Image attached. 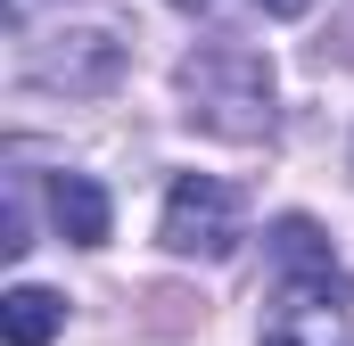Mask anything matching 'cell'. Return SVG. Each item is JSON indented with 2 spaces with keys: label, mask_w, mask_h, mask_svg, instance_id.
Listing matches in <instances>:
<instances>
[{
  "label": "cell",
  "mask_w": 354,
  "mask_h": 346,
  "mask_svg": "<svg viewBox=\"0 0 354 346\" xmlns=\"http://www.w3.org/2000/svg\"><path fill=\"white\" fill-rule=\"evenodd\" d=\"M256 8H264V17H305L313 0H256Z\"/></svg>",
  "instance_id": "cell-8"
},
{
  "label": "cell",
  "mask_w": 354,
  "mask_h": 346,
  "mask_svg": "<svg viewBox=\"0 0 354 346\" xmlns=\"http://www.w3.org/2000/svg\"><path fill=\"white\" fill-rule=\"evenodd\" d=\"M41 75H50V83H75V91H99L115 75V42H107V33H75V50H58Z\"/></svg>",
  "instance_id": "cell-7"
},
{
  "label": "cell",
  "mask_w": 354,
  "mask_h": 346,
  "mask_svg": "<svg viewBox=\"0 0 354 346\" xmlns=\"http://www.w3.org/2000/svg\"><path fill=\"white\" fill-rule=\"evenodd\" d=\"M50 223L75 239V248H107V190L91 173H50Z\"/></svg>",
  "instance_id": "cell-4"
},
{
  "label": "cell",
  "mask_w": 354,
  "mask_h": 346,
  "mask_svg": "<svg viewBox=\"0 0 354 346\" xmlns=\"http://www.w3.org/2000/svg\"><path fill=\"white\" fill-rule=\"evenodd\" d=\"M58 322H66V305H58L50 289H8V297H0V338L8 346H50Z\"/></svg>",
  "instance_id": "cell-6"
},
{
  "label": "cell",
  "mask_w": 354,
  "mask_h": 346,
  "mask_svg": "<svg viewBox=\"0 0 354 346\" xmlns=\"http://www.w3.org/2000/svg\"><path fill=\"white\" fill-rule=\"evenodd\" d=\"M181 99H189V116H198L206 132H223V140H264L272 132V66L256 50H239V42L198 50V58L181 66Z\"/></svg>",
  "instance_id": "cell-1"
},
{
  "label": "cell",
  "mask_w": 354,
  "mask_h": 346,
  "mask_svg": "<svg viewBox=\"0 0 354 346\" xmlns=\"http://www.w3.org/2000/svg\"><path fill=\"white\" fill-rule=\"evenodd\" d=\"M272 256H280V272H297V280H313V289H346L330 239H322L305 215H280V223H272Z\"/></svg>",
  "instance_id": "cell-5"
},
{
  "label": "cell",
  "mask_w": 354,
  "mask_h": 346,
  "mask_svg": "<svg viewBox=\"0 0 354 346\" xmlns=\"http://www.w3.org/2000/svg\"><path fill=\"white\" fill-rule=\"evenodd\" d=\"M174 256H206L223 264L239 248V190L231 181H214V173H181L174 190H165V231H157Z\"/></svg>",
  "instance_id": "cell-2"
},
{
  "label": "cell",
  "mask_w": 354,
  "mask_h": 346,
  "mask_svg": "<svg viewBox=\"0 0 354 346\" xmlns=\"http://www.w3.org/2000/svg\"><path fill=\"white\" fill-rule=\"evenodd\" d=\"M330 297H346V289H288L280 297V313H272L264 346H354V313L346 305H330Z\"/></svg>",
  "instance_id": "cell-3"
},
{
  "label": "cell",
  "mask_w": 354,
  "mask_h": 346,
  "mask_svg": "<svg viewBox=\"0 0 354 346\" xmlns=\"http://www.w3.org/2000/svg\"><path fill=\"white\" fill-rule=\"evenodd\" d=\"M174 8H214V0H174Z\"/></svg>",
  "instance_id": "cell-9"
}]
</instances>
